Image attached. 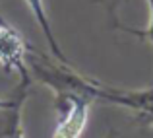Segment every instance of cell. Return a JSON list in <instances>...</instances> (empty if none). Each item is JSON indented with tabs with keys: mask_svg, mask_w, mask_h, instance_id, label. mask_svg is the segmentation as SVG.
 <instances>
[{
	"mask_svg": "<svg viewBox=\"0 0 153 138\" xmlns=\"http://www.w3.org/2000/svg\"><path fill=\"white\" fill-rule=\"evenodd\" d=\"M93 99L83 93L60 92L54 93L56 124L52 138H82L89 119V107Z\"/></svg>",
	"mask_w": 153,
	"mask_h": 138,
	"instance_id": "obj_1",
	"label": "cell"
},
{
	"mask_svg": "<svg viewBox=\"0 0 153 138\" xmlns=\"http://www.w3.org/2000/svg\"><path fill=\"white\" fill-rule=\"evenodd\" d=\"M29 52L31 45L12 23L0 16V68L19 76V82L31 84L29 72Z\"/></svg>",
	"mask_w": 153,
	"mask_h": 138,
	"instance_id": "obj_2",
	"label": "cell"
},
{
	"mask_svg": "<svg viewBox=\"0 0 153 138\" xmlns=\"http://www.w3.org/2000/svg\"><path fill=\"white\" fill-rule=\"evenodd\" d=\"M29 88L31 84L19 82L12 93V103L0 109V138H25L22 127V113L23 103L29 95Z\"/></svg>",
	"mask_w": 153,
	"mask_h": 138,
	"instance_id": "obj_3",
	"label": "cell"
},
{
	"mask_svg": "<svg viewBox=\"0 0 153 138\" xmlns=\"http://www.w3.org/2000/svg\"><path fill=\"white\" fill-rule=\"evenodd\" d=\"M23 2H25L27 10L31 12V16H33L35 23L39 26V29L43 31V35H45L47 45H49V51H51L52 58H56L58 62L66 64V66H74V64L70 62V58L66 56V52L62 51V47H60L58 39H56V35H54V31H52L51 18H49V12H47L45 0H23Z\"/></svg>",
	"mask_w": 153,
	"mask_h": 138,
	"instance_id": "obj_4",
	"label": "cell"
},
{
	"mask_svg": "<svg viewBox=\"0 0 153 138\" xmlns=\"http://www.w3.org/2000/svg\"><path fill=\"white\" fill-rule=\"evenodd\" d=\"M147 8H149V22H147V26L143 27V29L126 27V26H122V23H118V29L126 31V33H132V35H136V37H140V39H146V41H149L153 45V0H147Z\"/></svg>",
	"mask_w": 153,
	"mask_h": 138,
	"instance_id": "obj_5",
	"label": "cell"
},
{
	"mask_svg": "<svg viewBox=\"0 0 153 138\" xmlns=\"http://www.w3.org/2000/svg\"><path fill=\"white\" fill-rule=\"evenodd\" d=\"M99 2L105 4V10H107V16L108 20H111V26L112 27H118V14H116V10H118V4L120 0H99Z\"/></svg>",
	"mask_w": 153,
	"mask_h": 138,
	"instance_id": "obj_6",
	"label": "cell"
},
{
	"mask_svg": "<svg viewBox=\"0 0 153 138\" xmlns=\"http://www.w3.org/2000/svg\"><path fill=\"white\" fill-rule=\"evenodd\" d=\"M10 103H12V95H10V97H0V109L8 107Z\"/></svg>",
	"mask_w": 153,
	"mask_h": 138,
	"instance_id": "obj_7",
	"label": "cell"
}]
</instances>
